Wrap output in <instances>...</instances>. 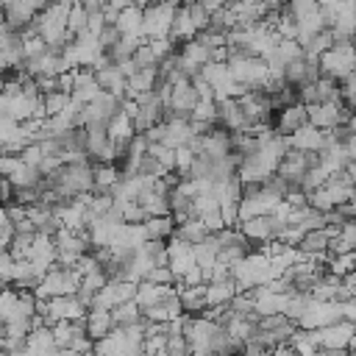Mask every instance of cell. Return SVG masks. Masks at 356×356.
I'll list each match as a JSON object with an SVG mask.
<instances>
[{
	"instance_id": "cell-26",
	"label": "cell",
	"mask_w": 356,
	"mask_h": 356,
	"mask_svg": "<svg viewBox=\"0 0 356 356\" xmlns=\"http://www.w3.org/2000/svg\"><path fill=\"white\" fill-rule=\"evenodd\" d=\"M142 281H150V284H156V286H175V284H178L175 273H172L167 264H164V267H153V270H147V275H145Z\"/></svg>"
},
{
	"instance_id": "cell-7",
	"label": "cell",
	"mask_w": 356,
	"mask_h": 356,
	"mask_svg": "<svg viewBox=\"0 0 356 356\" xmlns=\"http://www.w3.org/2000/svg\"><path fill=\"white\" fill-rule=\"evenodd\" d=\"M92 70H95V81H97L100 92H108L114 97H125V75L120 72V67L108 64V58L100 56Z\"/></svg>"
},
{
	"instance_id": "cell-20",
	"label": "cell",
	"mask_w": 356,
	"mask_h": 356,
	"mask_svg": "<svg viewBox=\"0 0 356 356\" xmlns=\"http://www.w3.org/2000/svg\"><path fill=\"white\" fill-rule=\"evenodd\" d=\"M70 103H72V95L64 92V89H56V92L42 95V114H44V120L47 117H58Z\"/></svg>"
},
{
	"instance_id": "cell-5",
	"label": "cell",
	"mask_w": 356,
	"mask_h": 356,
	"mask_svg": "<svg viewBox=\"0 0 356 356\" xmlns=\"http://www.w3.org/2000/svg\"><path fill=\"white\" fill-rule=\"evenodd\" d=\"M303 125H309V114H306V106L303 103H292V106H284L278 111H273V120H270V128L273 134L289 139L295 131H300Z\"/></svg>"
},
{
	"instance_id": "cell-9",
	"label": "cell",
	"mask_w": 356,
	"mask_h": 356,
	"mask_svg": "<svg viewBox=\"0 0 356 356\" xmlns=\"http://www.w3.org/2000/svg\"><path fill=\"white\" fill-rule=\"evenodd\" d=\"M83 328H86V337H89L92 342H100V339L111 337L117 325H114L111 312H106V309H89V312L83 314Z\"/></svg>"
},
{
	"instance_id": "cell-37",
	"label": "cell",
	"mask_w": 356,
	"mask_h": 356,
	"mask_svg": "<svg viewBox=\"0 0 356 356\" xmlns=\"http://www.w3.org/2000/svg\"><path fill=\"white\" fill-rule=\"evenodd\" d=\"M47 3H58V0H47Z\"/></svg>"
},
{
	"instance_id": "cell-3",
	"label": "cell",
	"mask_w": 356,
	"mask_h": 356,
	"mask_svg": "<svg viewBox=\"0 0 356 356\" xmlns=\"http://www.w3.org/2000/svg\"><path fill=\"white\" fill-rule=\"evenodd\" d=\"M53 245H56V261L64 267H75L78 259L92 250L89 239L81 231H70V228H58L53 234Z\"/></svg>"
},
{
	"instance_id": "cell-13",
	"label": "cell",
	"mask_w": 356,
	"mask_h": 356,
	"mask_svg": "<svg viewBox=\"0 0 356 356\" xmlns=\"http://www.w3.org/2000/svg\"><path fill=\"white\" fill-rule=\"evenodd\" d=\"M306 114H309V125H314L320 131H328V128L337 125L339 100L337 103H312V106H306Z\"/></svg>"
},
{
	"instance_id": "cell-1",
	"label": "cell",
	"mask_w": 356,
	"mask_h": 356,
	"mask_svg": "<svg viewBox=\"0 0 356 356\" xmlns=\"http://www.w3.org/2000/svg\"><path fill=\"white\" fill-rule=\"evenodd\" d=\"M78 286H81V275L75 273V267H64V264L56 261V264L42 275V281L36 284L33 298H36L39 303H44V300H50V298L75 295Z\"/></svg>"
},
{
	"instance_id": "cell-2",
	"label": "cell",
	"mask_w": 356,
	"mask_h": 356,
	"mask_svg": "<svg viewBox=\"0 0 356 356\" xmlns=\"http://www.w3.org/2000/svg\"><path fill=\"white\" fill-rule=\"evenodd\" d=\"M317 67H320V75H325V78H334V81L345 78L348 72L356 70V50H353V44L350 42L334 44L331 50L317 56Z\"/></svg>"
},
{
	"instance_id": "cell-10",
	"label": "cell",
	"mask_w": 356,
	"mask_h": 356,
	"mask_svg": "<svg viewBox=\"0 0 356 356\" xmlns=\"http://www.w3.org/2000/svg\"><path fill=\"white\" fill-rule=\"evenodd\" d=\"M178 300H181V309L186 317H200L206 309H209V300H206V284H197V286H178Z\"/></svg>"
},
{
	"instance_id": "cell-14",
	"label": "cell",
	"mask_w": 356,
	"mask_h": 356,
	"mask_svg": "<svg viewBox=\"0 0 356 356\" xmlns=\"http://www.w3.org/2000/svg\"><path fill=\"white\" fill-rule=\"evenodd\" d=\"M289 147H295V150H312V153H320L323 150V131L320 128H314V125H303L300 131H295L289 139Z\"/></svg>"
},
{
	"instance_id": "cell-24",
	"label": "cell",
	"mask_w": 356,
	"mask_h": 356,
	"mask_svg": "<svg viewBox=\"0 0 356 356\" xmlns=\"http://www.w3.org/2000/svg\"><path fill=\"white\" fill-rule=\"evenodd\" d=\"M284 11L298 22V19H306V17H312L314 11H320V3H317V0H289V3L284 6Z\"/></svg>"
},
{
	"instance_id": "cell-32",
	"label": "cell",
	"mask_w": 356,
	"mask_h": 356,
	"mask_svg": "<svg viewBox=\"0 0 356 356\" xmlns=\"http://www.w3.org/2000/svg\"><path fill=\"white\" fill-rule=\"evenodd\" d=\"M345 172L350 175V181H353V186H356V161H348V167H345Z\"/></svg>"
},
{
	"instance_id": "cell-33",
	"label": "cell",
	"mask_w": 356,
	"mask_h": 356,
	"mask_svg": "<svg viewBox=\"0 0 356 356\" xmlns=\"http://www.w3.org/2000/svg\"><path fill=\"white\" fill-rule=\"evenodd\" d=\"M156 3H161V0H136L134 6H139V8H147V6H156Z\"/></svg>"
},
{
	"instance_id": "cell-21",
	"label": "cell",
	"mask_w": 356,
	"mask_h": 356,
	"mask_svg": "<svg viewBox=\"0 0 356 356\" xmlns=\"http://www.w3.org/2000/svg\"><path fill=\"white\" fill-rule=\"evenodd\" d=\"M312 92H314V103H337L339 100V83L325 75L312 81Z\"/></svg>"
},
{
	"instance_id": "cell-12",
	"label": "cell",
	"mask_w": 356,
	"mask_h": 356,
	"mask_svg": "<svg viewBox=\"0 0 356 356\" xmlns=\"http://www.w3.org/2000/svg\"><path fill=\"white\" fill-rule=\"evenodd\" d=\"M156 83H159V72H156V67L134 72L131 78H125V100H136V97L153 92Z\"/></svg>"
},
{
	"instance_id": "cell-6",
	"label": "cell",
	"mask_w": 356,
	"mask_h": 356,
	"mask_svg": "<svg viewBox=\"0 0 356 356\" xmlns=\"http://www.w3.org/2000/svg\"><path fill=\"white\" fill-rule=\"evenodd\" d=\"M197 89L192 86V81H181L170 89V97H167V114H175V117H192L195 106H197ZM164 114V117H167Z\"/></svg>"
},
{
	"instance_id": "cell-38",
	"label": "cell",
	"mask_w": 356,
	"mask_h": 356,
	"mask_svg": "<svg viewBox=\"0 0 356 356\" xmlns=\"http://www.w3.org/2000/svg\"><path fill=\"white\" fill-rule=\"evenodd\" d=\"M134 3H136V0H134Z\"/></svg>"
},
{
	"instance_id": "cell-35",
	"label": "cell",
	"mask_w": 356,
	"mask_h": 356,
	"mask_svg": "<svg viewBox=\"0 0 356 356\" xmlns=\"http://www.w3.org/2000/svg\"><path fill=\"white\" fill-rule=\"evenodd\" d=\"M14 356H33V353H28V348H25L22 353H14Z\"/></svg>"
},
{
	"instance_id": "cell-17",
	"label": "cell",
	"mask_w": 356,
	"mask_h": 356,
	"mask_svg": "<svg viewBox=\"0 0 356 356\" xmlns=\"http://www.w3.org/2000/svg\"><path fill=\"white\" fill-rule=\"evenodd\" d=\"M211 231L203 225V220L200 217H192V220H186V222H181V225H175V239H181V242H186V245H197L203 236H209Z\"/></svg>"
},
{
	"instance_id": "cell-15",
	"label": "cell",
	"mask_w": 356,
	"mask_h": 356,
	"mask_svg": "<svg viewBox=\"0 0 356 356\" xmlns=\"http://www.w3.org/2000/svg\"><path fill=\"white\" fill-rule=\"evenodd\" d=\"M114 25H117V31H120L122 36H142V8H139V6L122 8V11L117 14ZM142 39H145V36H142Z\"/></svg>"
},
{
	"instance_id": "cell-23",
	"label": "cell",
	"mask_w": 356,
	"mask_h": 356,
	"mask_svg": "<svg viewBox=\"0 0 356 356\" xmlns=\"http://www.w3.org/2000/svg\"><path fill=\"white\" fill-rule=\"evenodd\" d=\"M86 19H89L86 8H83L78 0H72V6H70V14H67V33H70V36H75V33L86 31Z\"/></svg>"
},
{
	"instance_id": "cell-11",
	"label": "cell",
	"mask_w": 356,
	"mask_h": 356,
	"mask_svg": "<svg viewBox=\"0 0 356 356\" xmlns=\"http://www.w3.org/2000/svg\"><path fill=\"white\" fill-rule=\"evenodd\" d=\"M236 292H239V286H236V281L231 275L206 281V300H209V306H228Z\"/></svg>"
},
{
	"instance_id": "cell-31",
	"label": "cell",
	"mask_w": 356,
	"mask_h": 356,
	"mask_svg": "<svg viewBox=\"0 0 356 356\" xmlns=\"http://www.w3.org/2000/svg\"><path fill=\"white\" fill-rule=\"evenodd\" d=\"M273 356H298V350H295L292 345H278V348L273 350Z\"/></svg>"
},
{
	"instance_id": "cell-4",
	"label": "cell",
	"mask_w": 356,
	"mask_h": 356,
	"mask_svg": "<svg viewBox=\"0 0 356 356\" xmlns=\"http://www.w3.org/2000/svg\"><path fill=\"white\" fill-rule=\"evenodd\" d=\"M172 17H175V8L164 6V3L142 8V36L145 39H167L170 28H172Z\"/></svg>"
},
{
	"instance_id": "cell-28",
	"label": "cell",
	"mask_w": 356,
	"mask_h": 356,
	"mask_svg": "<svg viewBox=\"0 0 356 356\" xmlns=\"http://www.w3.org/2000/svg\"><path fill=\"white\" fill-rule=\"evenodd\" d=\"M14 270H17V259L6 250V253H0V284L3 286H11V281H14Z\"/></svg>"
},
{
	"instance_id": "cell-19",
	"label": "cell",
	"mask_w": 356,
	"mask_h": 356,
	"mask_svg": "<svg viewBox=\"0 0 356 356\" xmlns=\"http://www.w3.org/2000/svg\"><path fill=\"white\" fill-rule=\"evenodd\" d=\"M8 181H11L14 189H36V186L42 184V172H39L36 167H31V164L22 161V164L8 175Z\"/></svg>"
},
{
	"instance_id": "cell-36",
	"label": "cell",
	"mask_w": 356,
	"mask_h": 356,
	"mask_svg": "<svg viewBox=\"0 0 356 356\" xmlns=\"http://www.w3.org/2000/svg\"><path fill=\"white\" fill-rule=\"evenodd\" d=\"M0 339H3V323H0Z\"/></svg>"
},
{
	"instance_id": "cell-18",
	"label": "cell",
	"mask_w": 356,
	"mask_h": 356,
	"mask_svg": "<svg viewBox=\"0 0 356 356\" xmlns=\"http://www.w3.org/2000/svg\"><path fill=\"white\" fill-rule=\"evenodd\" d=\"M83 131H86V156L95 161V159L100 156V150L108 145V131H106L103 122H92V125H86Z\"/></svg>"
},
{
	"instance_id": "cell-30",
	"label": "cell",
	"mask_w": 356,
	"mask_h": 356,
	"mask_svg": "<svg viewBox=\"0 0 356 356\" xmlns=\"http://www.w3.org/2000/svg\"><path fill=\"white\" fill-rule=\"evenodd\" d=\"M342 150H345V159H348V161H356V134H350V136L345 139Z\"/></svg>"
},
{
	"instance_id": "cell-34",
	"label": "cell",
	"mask_w": 356,
	"mask_h": 356,
	"mask_svg": "<svg viewBox=\"0 0 356 356\" xmlns=\"http://www.w3.org/2000/svg\"><path fill=\"white\" fill-rule=\"evenodd\" d=\"M161 3L170 6V8H178V6H181V0H161Z\"/></svg>"
},
{
	"instance_id": "cell-22",
	"label": "cell",
	"mask_w": 356,
	"mask_h": 356,
	"mask_svg": "<svg viewBox=\"0 0 356 356\" xmlns=\"http://www.w3.org/2000/svg\"><path fill=\"white\" fill-rule=\"evenodd\" d=\"M111 317H114V325L117 328H128V325H134V323L142 320V309L136 306V300H125V303H120V306L111 309Z\"/></svg>"
},
{
	"instance_id": "cell-16",
	"label": "cell",
	"mask_w": 356,
	"mask_h": 356,
	"mask_svg": "<svg viewBox=\"0 0 356 356\" xmlns=\"http://www.w3.org/2000/svg\"><path fill=\"white\" fill-rule=\"evenodd\" d=\"M142 231H145V239L167 242L175 234V222H172V217H147L142 222Z\"/></svg>"
},
{
	"instance_id": "cell-25",
	"label": "cell",
	"mask_w": 356,
	"mask_h": 356,
	"mask_svg": "<svg viewBox=\"0 0 356 356\" xmlns=\"http://www.w3.org/2000/svg\"><path fill=\"white\" fill-rule=\"evenodd\" d=\"M189 120L203 122V125H214L217 122V103L214 100H197V106H195Z\"/></svg>"
},
{
	"instance_id": "cell-29",
	"label": "cell",
	"mask_w": 356,
	"mask_h": 356,
	"mask_svg": "<svg viewBox=\"0 0 356 356\" xmlns=\"http://www.w3.org/2000/svg\"><path fill=\"white\" fill-rule=\"evenodd\" d=\"M275 33L281 36V39H295L298 36V22L281 8V17H278V25H275Z\"/></svg>"
},
{
	"instance_id": "cell-8",
	"label": "cell",
	"mask_w": 356,
	"mask_h": 356,
	"mask_svg": "<svg viewBox=\"0 0 356 356\" xmlns=\"http://www.w3.org/2000/svg\"><path fill=\"white\" fill-rule=\"evenodd\" d=\"M217 103V122L228 131V134H250V125L236 103V97H222V100H214Z\"/></svg>"
},
{
	"instance_id": "cell-27",
	"label": "cell",
	"mask_w": 356,
	"mask_h": 356,
	"mask_svg": "<svg viewBox=\"0 0 356 356\" xmlns=\"http://www.w3.org/2000/svg\"><path fill=\"white\" fill-rule=\"evenodd\" d=\"M120 31H117V25L114 22H106L103 28H100V33H97V44H100V50L106 53V50H111L117 42H120Z\"/></svg>"
}]
</instances>
